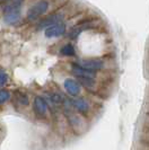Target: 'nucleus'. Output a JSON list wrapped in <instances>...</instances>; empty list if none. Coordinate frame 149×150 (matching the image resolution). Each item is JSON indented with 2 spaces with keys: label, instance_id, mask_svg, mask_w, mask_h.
Segmentation results:
<instances>
[{
  "label": "nucleus",
  "instance_id": "obj_1",
  "mask_svg": "<svg viewBox=\"0 0 149 150\" xmlns=\"http://www.w3.org/2000/svg\"><path fill=\"white\" fill-rule=\"evenodd\" d=\"M49 8V2L45 1V0H42V1H38L37 4H35L34 6L28 9L27 11V19L28 21H34L38 18L40 16H42L45 11L48 10Z\"/></svg>",
  "mask_w": 149,
  "mask_h": 150
},
{
  "label": "nucleus",
  "instance_id": "obj_2",
  "mask_svg": "<svg viewBox=\"0 0 149 150\" xmlns=\"http://www.w3.org/2000/svg\"><path fill=\"white\" fill-rule=\"evenodd\" d=\"M66 30H67V26L66 24L63 23H57L54 25H51V26H48L44 30V35L48 38H58V36H61L66 33Z\"/></svg>",
  "mask_w": 149,
  "mask_h": 150
},
{
  "label": "nucleus",
  "instance_id": "obj_3",
  "mask_svg": "<svg viewBox=\"0 0 149 150\" xmlns=\"http://www.w3.org/2000/svg\"><path fill=\"white\" fill-rule=\"evenodd\" d=\"M72 72L78 78H89V79H95L96 77V72L95 70H90V69H86L84 67H80L78 63L72 66Z\"/></svg>",
  "mask_w": 149,
  "mask_h": 150
},
{
  "label": "nucleus",
  "instance_id": "obj_4",
  "mask_svg": "<svg viewBox=\"0 0 149 150\" xmlns=\"http://www.w3.org/2000/svg\"><path fill=\"white\" fill-rule=\"evenodd\" d=\"M78 64L90 70H101L104 67V63L98 59H82L78 61Z\"/></svg>",
  "mask_w": 149,
  "mask_h": 150
},
{
  "label": "nucleus",
  "instance_id": "obj_5",
  "mask_svg": "<svg viewBox=\"0 0 149 150\" xmlns=\"http://www.w3.org/2000/svg\"><path fill=\"white\" fill-rule=\"evenodd\" d=\"M63 85H65L66 91H67L70 96H77V95H79V93H80V86H79V83H77L76 80L69 78V79L65 80Z\"/></svg>",
  "mask_w": 149,
  "mask_h": 150
},
{
  "label": "nucleus",
  "instance_id": "obj_6",
  "mask_svg": "<svg viewBox=\"0 0 149 150\" xmlns=\"http://www.w3.org/2000/svg\"><path fill=\"white\" fill-rule=\"evenodd\" d=\"M63 19V15L62 14H52V15L48 16L45 19H43L42 22L38 24V28H44L48 26L54 25L57 23H61Z\"/></svg>",
  "mask_w": 149,
  "mask_h": 150
},
{
  "label": "nucleus",
  "instance_id": "obj_7",
  "mask_svg": "<svg viewBox=\"0 0 149 150\" xmlns=\"http://www.w3.org/2000/svg\"><path fill=\"white\" fill-rule=\"evenodd\" d=\"M34 111L37 115L44 116L48 111V105L45 100L42 97H35L34 98Z\"/></svg>",
  "mask_w": 149,
  "mask_h": 150
},
{
  "label": "nucleus",
  "instance_id": "obj_8",
  "mask_svg": "<svg viewBox=\"0 0 149 150\" xmlns=\"http://www.w3.org/2000/svg\"><path fill=\"white\" fill-rule=\"evenodd\" d=\"M70 103H71V105L74 106V110H77L78 112H87L88 108H89L88 103L84 98H76V99H72Z\"/></svg>",
  "mask_w": 149,
  "mask_h": 150
},
{
  "label": "nucleus",
  "instance_id": "obj_9",
  "mask_svg": "<svg viewBox=\"0 0 149 150\" xmlns=\"http://www.w3.org/2000/svg\"><path fill=\"white\" fill-rule=\"evenodd\" d=\"M19 19V10H13V11H6L5 21L8 24H15Z\"/></svg>",
  "mask_w": 149,
  "mask_h": 150
},
{
  "label": "nucleus",
  "instance_id": "obj_10",
  "mask_svg": "<svg viewBox=\"0 0 149 150\" xmlns=\"http://www.w3.org/2000/svg\"><path fill=\"white\" fill-rule=\"evenodd\" d=\"M60 53H61L62 55H66V57H71V55H74L76 50H74V45L71 44V43H69V44H66L65 46L61 47Z\"/></svg>",
  "mask_w": 149,
  "mask_h": 150
},
{
  "label": "nucleus",
  "instance_id": "obj_11",
  "mask_svg": "<svg viewBox=\"0 0 149 150\" xmlns=\"http://www.w3.org/2000/svg\"><path fill=\"white\" fill-rule=\"evenodd\" d=\"M10 98V94L8 93L7 90L5 89H0V105L5 104L8 99Z\"/></svg>",
  "mask_w": 149,
  "mask_h": 150
},
{
  "label": "nucleus",
  "instance_id": "obj_12",
  "mask_svg": "<svg viewBox=\"0 0 149 150\" xmlns=\"http://www.w3.org/2000/svg\"><path fill=\"white\" fill-rule=\"evenodd\" d=\"M8 81V75L4 71V70H0V87L5 86Z\"/></svg>",
  "mask_w": 149,
  "mask_h": 150
},
{
  "label": "nucleus",
  "instance_id": "obj_13",
  "mask_svg": "<svg viewBox=\"0 0 149 150\" xmlns=\"http://www.w3.org/2000/svg\"><path fill=\"white\" fill-rule=\"evenodd\" d=\"M50 97H51V100L55 104H61L63 102V97L60 94H52Z\"/></svg>",
  "mask_w": 149,
  "mask_h": 150
},
{
  "label": "nucleus",
  "instance_id": "obj_14",
  "mask_svg": "<svg viewBox=\"0 0 149 150\" xmlns=\"http://www.w3.org/2000/svg\"><path fill=\"white\" fill-rule=\"evenodd\" d=\"M18 102L22 105H28V98L24 94H18Z\"/></svg>",
  "mask_w": 149,
  "mask_h": 150
}]
</instances>
